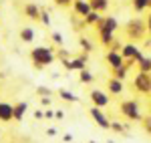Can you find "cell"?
<instances>
[{
  "label": "cell",
  "mask_w": 151,
  "mask_h": 143,
  "mask_svg": "<svg viewBox=\"0 0 151 143\" xmlns=\"http://www.w3.org/2000/svg\"><path fill=\"white\" fill-rule=\"evenodd\" d=\"M10 117H14V109L10 105H4V103H0V119L8 121Z\"/></svg>",
  "instance_id": "6da1fadb"
},
{
  "label": "cell",
  "mask_w": 151,
  "mask_h": 143,
  "mask_svg": "<svg viewBox=\"0 0 151 143\" xmlns=\"http://www.w3.org/2000/svg\"><path fill=\"white\" fill-rule=\"evenodd\" d=\"M93 99H95V103H97V105H107V101H109V99H107L101 91H95V93H93Z\"/></svg>",
  "instance_id": "7a4b0ae2"
},
{
  "label": "cell",
  "mask_w": 151,
  "mask_h": 143,
  "mask_svg": "<svg viewBox=\"0 0 151 143\" xmlns=\"http://www.w3.org/2000/svg\"><path fill=\"white\" fill-rule=\"evenodd\" d=\"M93 117H95V119H97V121H99V123H101L103 127H107V125H109V123L105 121V117H103V115H101V113H99V111H97V109H93Z\"/></svg>",
  "instance_id": "3957f363"
},
{
  "label": "cell",
  "mask_w": 151,
  "mask_h": 143,
  "mask_svg": "<svg viewBox=\"0 0 151 143\" xmlns=\"http://www.w3.org/2000/svg\"><path fill=\"white\" fill-rule=\"evenodd\" d=\"M24 111H26V105L22 103V105H18V107L14 109V117H16V119H20V117L24 115Z\"/></svg>",
  "instance_id": "277c9868"
},
{
  "label": "cell",
  "mask_w": 151,
  "mask_h": 143,
  "mask_svg": "<svg viewBox=\"0 0 151 143\" xmlns=\"http://www.w3.org/2000/svg\"><path fill=\"white\" fill-rule=\"evenodd\" d=\"M81 81H83V83H93V75L87 73V71H83L81 73Z\"/></svg>",
  "instance_id": "5b68a950"
},
{
  "label": "cell",
  "mask_w": 151,
  "mask_h": 143,
  "mask_svg": "<svg viewBox=\"0 0 151 143\" xmlns=\"http://www.w3.org/2000/svg\"><path fill=\"white\" fill-rule=\"evenodd\" d=\"M60 95H63L65 101H77V97L73 95V93H69V91H60Z\"/></svg>",
  "instance_id": "8992f818"
},
{
  "label": "cell",
  "mask_w": 151,
  "mask_h": 143,
  "mask_svg": "<svg viewBox=\"0 0 151 143\" xmlns=\"http://www.w3.org/2000/svg\"><path fill=\"white\" fill-rule=\"evenodd\" d=\"M109 60L113 63V67H121V59H119L117 55H111V57H109Z\"/></svg>",
  "instance_id": "52a82bcc"
},
{
  "label": "cell",
  "mask_w": 151,
  "mask_h": 143,
  "mask_svg": "<svg viewBox=\"0 0 151 143\" xmlns=\"http://www.w3.org/2000/svg\"><path fill=\"white\" fill-rule=\"evenodd\" d=\"M22 38H24V40H30V38H32V30H30V28L22 30Z\"/></svg>",
  "instance_id": "ba28073f"
},
{
  "label": "cell",
  "mask_w": 151,
  "mask_h": 143,
  "mask_svg": "<svg viewBox=\"0 0 151 143\" xmlns=\"http://www.w3.org/2000/svg\"><path fill=\"white\" fill-rule=\"evenodd\" d=\"M111 89H113L115 93H119V91H121V83H113V85H111Z\"/></svg>",
  "instance_id": "9c48e42d"
},
{
  "label": "cell",
  "mask_w": 151,
  "mask_h": 143,
  "mask_svg": "<svg viewBox=\"0 0 151 143\" xmlns=\"http://www.w3.org/2000/svg\"><path fill=\"white\" fill-rule=\"evenodd\" d=\"M91 143H95V141H91Z\"/></svg>",
  "instance_id": "30bf717a"
},
{
  "label": "cell",
  "mask_w": 151,
  "mask_h": 143,
  "mask_svg": "<svg viewBox=\"0 0 151 143\" xmlns=\"http://www.w3.org/2000/svg\"><path fill=\"white\" fill-rule=\"evenodd\" d=\"M109 143H111V141H109Z\"/></svg>",
  "instance_id": "8fae6325"
}]
</instances>
